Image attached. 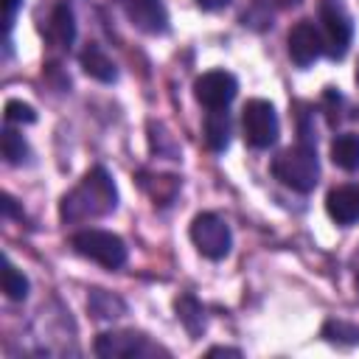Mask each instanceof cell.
I'll return each instance as SVG.
<instances>
[{"label":"cell","mask_w":359,"mask_h":359,"mask_svg":"<svg viewBox=\"0 0 359 359\" xmlns=\"http://www.w3.org/2000/svg\"><path fill=\"white\" fill-rule=\"evenodd\" d=\"M118 208V188L107 168L95 165L84 174V180L62 199V219L67 222H84L107 216Z\"/></svg>","instance_id":"obj_1"},{"label":"cell","mask_w":359,"mask_h":359,"mask_svg":"<svg viewBox=\"0 0 359 359\" xmlns=\"http://www.w3.org/2000/svg\"><path fill=\"white\" fill-rule=\"evenodd\" d=\"M272 174L275 180H280L286 188L297 191V194H309L314 191L317 180H320V160L317 151L309 143L283 149L275 160H272Z\"/></svg>","instance_id":"obj_2"},{"label":"cell","mask_w":359,"mask_h":359,"mask_svg":"<svg viewBox=\"0 0 359 359\" xmlns=\"http://www.w3.org/2000/svg\"><path fill=\"white\" fill-rule=\"evenodd\" d=\"M73 250L95 264H101L104 269H118L123 266L126 261V244L121 236L109 233V230H98V227H90V230H81L70 238Z\"/></svg>","instance_id":"obj_3"},{"label":"cell","mask_w":359,"mask_h":359,"mask_svg":"<svg viewBox=\"0 0 359 359\" xmlns=\"http://www.w3.org/2000/svg\"><path fill=\"white\" fill-rule=\"evenodd\" d=\"M191 241L199 250V255H205L210 261L227 258L230 247H233L230 227L219 213H196L191 222Z\"/></svg>","instance_id":"obj_4"},{"label":"cell","mask_w":359,"mask_h":359,"mask_svg":"<svg viewBox=\"0 0 359 359\" xmlns=\"http://www.w3.org/2000/svg\"><path fill=\"white\" fill-rule=\"evenodd\" d=\"M241 126H244V140L252 149H269L275 146L278 135H280V121L278 112L269 101L264 98H252L244 104V115H241Z\"/></svg>","instance_id":"obj_5"},{"label":"cell","mask_w":359,"mask_h":359,"mask_svg":"<svg viewBox=\"0 0 359 359\" xmlns=\"http://www.w3.org/2000/svg\"><path fill=\"white\" fill-rule=\"evenodd\" d=\"M320 22H323V45L331 59H342L348 53L353 22L348 8L339 0H320Z\"/></svg>","instance_id":"obj_6"},{"label":"cell","mask_w":359,"mask_h":359,"mask_svg":"<svg viewBox=\"0 0 359 359\" xmlns=\"http://www.w3.org/2000/svg\"><path fill=\"white\" fill-rule=\"evenodd\" d=\"M95 353L104 356V359H135V356L143 359V356H157V353H165V351L154 348L137 331H107V334H98Z\"/></svg>","instance_id":"obj_7"},{"label":"cell","mask_w":359,"mask_h":359,"mask_svg":"<svg viewBox=\"0 0 359 359\" xmlns=\"http://www.w3.org/2000/svg\"><path fill=\"white\" fill-rule=\"evenodd\" d=\"M238 93V81L227 70H208L194 81V95L208 109H224Z\"/></svg>","instance_id":"obj_8"},{"label":"cell","mask_w":359,"mask_h":359,"mask_svg":"<svg viewBox=\"0 0 359 359\" xmlns=\"http://www.w3.org/2000/svg\"><path fill=\"white\" fill-rule=\"evenodd\" d=\"M286 45H289V56H292V62L297 67H309L325 53L323 34L309 20H300L297 25H292V31L286 36Z\"/></svg>","instance_id":"obj_9"},{"label":"cell","mask_w":359,"mask_h":359,"mask_svg":"<svg viewBox=\"0 0 359 359\" xmlns=\"http://www.w3.org/2000/svg\"><path fill=\"white\" fill-rule=\"evenodd\" d=\"M129 22L146 34H165L168 31V11L163 0H115Z\"/></svg>","instance_id":"obj_10"},{"label":"cell","mask_w":359,"mask_h":359,"mask_svg":"<svg viewBox=\"0 0 359 359\" xmlns=\"http://www.w3.org/2000/svg\"><path fill=\"white\" fill-rule=\"evenodd\" d=\"M325 210L337 224H356L359 222V185L345 182L328 191Z\"/></svg>","instance_id":"obj_11"},{"label":"cell","mask_w":359,"mask_h":359,"mask_svg":"<svg viewBox=\"0 0 359 359\" xmlns=\"http://www.w3.org/2000/svg\"><path fill=\"white\" fill-rule=\"evenodd\" d=\"M79 62H81V67H84V73L90 76V79H95V81H104V84H109V81H115L118 79V67H115V62L95 45V42H90L81 53H79Z\"/></svg>","instance_id":"obj_12"},{"label":"cell","mask_w":359,"mask_h":359,"mask_svg":"<svg viewBox=\"0 0 359 359\" xmlns=\"http://www.w3.org/2000/svg\"><path fill=\"white\" fill-rule=\"evenodd\" d=\"M48 39L56 48H70V42L76 39V20L67 3L53 6L50 20H48Z\"/></svg>","instance_id":"obj_13"},{"label":"cell","mask_w":359,"mask_h":359,"mask_svg":"<svg viewBox=\"0 0 359 359\" xmlns=\"http://www.w3.org/2000/svg\"><path fill=\"white\" fill-rule=\"evenodd\" d=\"M331 160L342 171H359V135L356 132H342L331 143Z\"/></svg>","instance_id":"obj_14"},{"label":"cell","mask_w":359,"mask_h":359,"mask_svg":"<svg viewBox=\"0 0 359 359\" xmlns=\"http://www.w3.org/2000/svg\"><path fill=\"white\" fill-rule=\"evenodd\" d=\"M205 143L213 151H224L230 143V115L224 109H210L205 118Z\"/></svg>","instance_id":"obj_15"},{"label":"cell","mask_w":359,"mask_h":359,"mask_svg":"<svg viewBox=\"0 0 359 359\" xmlns=\"http://www.w3.org/2000/svg\"><path fill=\"white\" fill-rule=\"evenodd\" d=\"M90 311L98 317V320H115L123 314V300H118L115 294L104 292V289H93L90 292Z\"/></svg>","instance_id":"obj_16"},{"label":"cell","mask_w":359,"mask_h":359,"mask_svg":"<svg viewBox=\"0 0 359 359\" xmlns=\"http://www.w3.org/2000/svg\"><path fill=\"white\" fill-rule=\"evenodd\" d=\"M177 314H180V320L185 323V328L196 337V334H202L205 331V311H202V306L196 303V297H191V294H185V297H180L177 300Z\"/></svg>","instance_id":"obj_17"},{"label":"cell","mask_w":359,"mask_h":359,"mask_svg":"<svg viewBox=\"0 0 359 359\" xmlns=\"http://www.w3.org/2000/svg\"><path fill=\"white\" fill-rule=\"evenodd\" d=\"M3 292L8 300H25L28 297V278L8 258L3 264Z\"/></svg>","instance_id":"obj_18"},{"label":"cell","mask_w":359,"mask_h":359,"mask_svg":"<svg viewBox=\"0 0 359 359\" xmlns=\"http://www.w3.org/2000/svg\"><path fill=\"white\" fill-rule=\"evenodd\" d=\"M323 337L328 342H337V345H356L359 342V325H353L348 320H328L323 325Z\"/></svg>","instance_id":"obj_19"},{"label":"cell","mask_w":359,"mask_h":359,"mask_svg":"<svg viewBox=\"0 0 359 359\" xmlns=\"http://www.w3.org/2000/svg\"><path fill=\"white\" fill-rule=\"evenodd\" d=\"M0 146H3V157H6V163H11V165H17V163H22V160L28 157V143H25L22 135L14 132L11 126L3 129Z\"/></svg>","instance_id":"obj_20"},{"label":"cell","mask_w":359,"mask_h":359,"mask_svg":"<svg viewBox=\"0 0 359 359\" xmlns=\"http://www.w3.org/2000/svg\"><path fill=\"white\" fill-rule=\"evenodd\" d=\"M6 123H34L36 121V112H34V107L31 104H22V101H17V98H11V101H6Z\"/></svg>","instance_id":"obj_21"},{"label":"cell","mask_w":359,"mask_h":359,"mask_svg":"<svg viewBox=\"0 0 359 359\" xmlns=\"http://www.w3.org/2000/svg\"><path fill=\"white\" fill-rule=\"evenodd\" d=\"M20 6H22V0H3V25H6V31H11Z\"/></svg>","instance_id":"obj_22"},{"label":"cell","mask_w":359,"mask_h":359,"mask_svg":"<svg viewBox=\"0 0 359 359\" xmlns=\"http://www.w3.org/2000/svg\"><path fill=\"white\" fill-rule=\"evenodd\" d=\"M196 6L205 8V11H219V8L230 6V0H196Z\"/></svg>","instance_id":"obj_23"},{"label":"cell","mask_w":359,"mask_h":359,"mask_svg":"<svg viewBox=\"0 0 359 359\" xmlns=\"http://www.w3.org/2000/svg\"><path fill=\"white\" fill-rule=\"evenodd\" d=\"M208 356H241V351L238 348H222L219 345V348H210Z\"/></svg>","instance_id":"obj_24"},{"label":"cell","mask_w":359,"mask_h":359,"mask_svg":"<svg viewBox=\"0 0 359 359\" xmlns=\"http://www.w3.org/2000/svg\"><path fill=\"white\" fill-rule=\"evenodd\" d=\"M356 81H359V70H356Z\"/></svg>","instance_id":"obj_25"}]
</instances>
